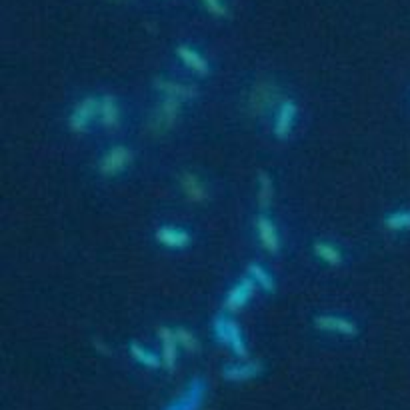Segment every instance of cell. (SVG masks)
I'll return each mask as SVG.
<instances>
[{
	"label": "cell",
	"mask_w": 410,
	"mask_h": 410,
	"mask_svg": "<svg viewBox=\"0 0 410 410\" xmlns=\"http://www.w3.org/2000/svg\"><path fill=\"white\" fill-rule=\"evenodd\" d=\"M212 336L218 344L226 346L239 360H248L250 351H248L243 328L228 313L223 310L221 315L212 318Z\"/></svg>",
	"instance_id": "6da1fadb"
},
{
	"label": "cell",
	"mask_w": 410,
	"mask_h": 410,
	"mask_svg": "<svg viewBox=\"0 0 410 410\" xmlns=\"http://www.w3.org/2000/svg\"><path fill=\"white\" fill-rule=\"evenodd\" d=\"M208 396V382L205 376H192L178 392V396L170 398L160 410H203Z\"/></svg>",
	"instance_id": "7a4b0ae2"
},
{
	"label": "cell",
	"mask_w": 410,
	"mask_h": 410,
	"mask_svg": "<svg viewBox=\"0 0 410 410\" xmlns=\"http://www.w3.org/2000/svg\"><path fill=\"white\" fill-rule=\"evenodd\" d=\"M98 109H100V96H84L82 100H78L68 116L71 131L78 134L88 131L91 124L98 118Z\"/></svg>",
	"instance_id": "3957f363"
},
{
	"label": "cell",
	"mask_w": 410,
	"mask_h": 410,
	"mask_svg": "<svg viewBox=\"0 0 410 410\" xmlns=\"http://www.w3.org/2000/svg\"><path fill=\"white\" fill-rule=\"evenodd\" d=\"M254 290H257L254 280L250 279L248 274H244L243 279H239L228 288V292L224 297V313L234 315V313L243 310L244 306L250 302V299L254 297Z\"/></svg>",
	"instance_id": "277c9868"
},
{
	"label": "cell",
	"mask_w": 410,
	"mask_h": 410,
	"mask_svg": "<svg viewBox=\"0 0 410 410\" xmlns=\"http://www.w3.org/2000/svg\"><path fill=\"white\" fill-rule=\"evenodd\" d=\"M183 112V102L176 98H168L162 96V100L156 104V109L150 116V129L154 132H165L168 129H172L178 120Z\"/></svg>",
	"instance_id": "5b68a950"
},
{
	"label": "cell",
	"mask_w": 410,
	"mask_h": 410,
	"mask_svg": "<svg viewBox=\"0 0 410 410\" xmlns=\"http://www.w3.org/2000/svg\"><path fill=\"white\" fill-rule=\"evenodd\" d=\"M299 118V106L295 100H282L277 106V114H274V127H272V134L277 140H286L290 138V134L295 131Z\"/></svg>",
	"instance_id": "8992f818"
},
{
	"label": "cell",
	"mask_w": 410,
	"mask_h": 410,
	"mask_svg": "<svg viewBox=\"0 0 410 410\" xmlns=\"http://www.w3.org/2000/svg\"><path fill=\"white\" fill-rule=\"evenodd\" d=\"M131 162V149H129V147H122V145H116V147H112V149H109L102 154V158H100V162H98V170H100V174H104V176H116V174L124 172Z\"/></svg>",
	"instance_id": "52a82bcc"
},
{
	"label": "cell",
	"mask_w": 410,
	"mask_h": 410,
	"mask_svg": "<svg viewBox=\"0 0 410 410\" xmlns=\"http://www.w3.org/2000/svg\"><path fill=\"white\" fill-rule=\"evenodd\" d=\"M223 378L226 382H246V380H252L257 376L262 374V362L261 360H239V362H232V364H226L223 366Z\"/></svg>",
	"instance_id": "ba28073f"
},
{
	"label": "cell",
	"mask_w": 410,
	"mask_h": 410,
	"mask_svg": "<svg viewBox=\"0 0 410 410\" xmlns=\"http://www.w3.org/2000/svg\"><path fill=\"white\" fill-rule=\"evenodd\" d=\"M156 336L160 340V358H162V369L172 373L178 362V340L174 336V328L170 326H160L156 330Z\"/></svg>",
	"instance_id": "9c48e42d"
},
{
	"label": "cell",
	"mask_w": 410,
	"mask_h": 410,
	"mask_svg": "<svg viewBox=\"0 0 410 410\" xmlns=\"http://www.w3.org/2000/svg\"><path fill=\"white\" fill-rule=\"evenodd\" d=\"M313 322H315L318 330H324V333H336V335L342 336L358 335V324L355 320L340 317V315H318Z\"/></svg>",
	"instance_id": "30bf717a"
},
{
	"label": "cell",
	"mask_w": 410,
	"mask_h": 410,
	"mask_svg": "<svg viewBox=\"0 0 410 410\" xmlns=\"http://www.w3.org/2000/svg\"><path fill=\"white\" fill-rule=\"evenodd\" d=\"M257 234L261 239L262 248L270 254H279L280 252V234L279 228L274 221L266 214V212H261L257 216Z\"/></svg>",
	"instance_id": "8fae6325"
},
{
	"label": "cell",
	"mask_w": 410,
	"mask_h": 410,
	"mask_svg": "<svg viewBox=\"0 0 410 410\" xmlns=\"http://www.w3.org/2000/svg\"><path fill=\"white\" fill-rule=\"evenodd\" d=\"M154 239H156V243L162 244L165 248H170V250H185L188 244H190V232L185 230V228H178V226L162 224V226L156 228Z\"/></svg>",
	"instance_id": "7c38bea8"
},
{
	"label": "cell",
	"mask_w": 410,
	"mask_h": 410,
	"mask_svg": "<svg viewBox=\"0 0 410 410\" xmlns=\"http://www.w3.org/2000/svg\"><path fill=\"white\" fill-rule=\"evenodd\" d=\"M154 88L162 94V96L176 98V100H180V102L198 98V88H196V86L183 84V82H176V80H170V78H156V80H154Z\"/></svg>",
	"instance_id": "4fadbf2b"
},
{
	"label": "cell",
	"mask_w": 410,
	"mask_h": 410,
	"mask_svg": "<svg viewBox=\"0 0 410 410\" xmlns=\"http://www.w3.org/2000/svg\"><path fill=\"white\" fill-rule=\"evenodd\" d=\"M277 102V88L268 82H259L252 93L248 96V104H250V111L254 114H264L268 112Z\"/></svg>",
	"instance_id": "5bb4252c"
},
{
	"label": "cell",
	"mask_w": 410,
	"mask_h": 410,
	"mask_svg": "<svg viewBox=\"0 0 410 410\" xmlns=\"http://www.w3.org/2000/svg\"><path fill=\"white\" fill-rule=\"evenodd\" d=\"M176 56L183 60V64L190 68L194 75L198 76H208L210 75V66H208V62H206V58L198 50H194L192 46H188V44H180V46H176Z\"/></svg>",
	"instance_id": "9a60e30c"
},
{
	"label": "cell",
	"mask_w": 410,
	"mask_h": 410,
	"mask_svg": "<svg viewBox=\"0 0 410 410\" xmlns=\"http://www.w3.org/2000/svg\"><path fill=\"white\" fill-rule=\"evenodd\" d=\"M98 120L106 129H118V124H120V106H118V100L112 94H102L100 96Z\"/></svg>",
	"instance_id": "2e32d148"
},
{
	"label": "cell",
	"mask_w": 410,
	"mask_h": 410,
	"mask_svg": "<svg viewBox=\"0 0 410 410\" xmlns=\"http://www.w3.org/2000/svg\"><path fill=\"white\" fill-rule=\"evenodd\" d=\"M129 355H131V358L136 364H140V366H145V369H150V371H156V369L162 366V358H160V355L152 353L150 348L142 346V344L136 342V340H132L131 344H129Z\"/></svg>",
	"instance_id": "e0dca14e"
},
{
	"label": "cell",
	"mask_w": 410,
	"mask_h": 410,
	"mask_svg": "<svg viewBox=\"0 0 410 410\" xmlns=\"http://www.w3.org/2000/svg\"><path fill=\"white\" fill-rule=\"evenodd\" d=\"M246 274L254 280L257 288H261L264 292H274L277 290V280H274V277L270 274L268 268H264L259 262H250L246 266Z\"/></svg>",
	"instance_id": "ac0fdd59"
},
{
	"label": "cell",
	"mask_w": 410,
	"mask_h": 410,
	"mask_svg": "<svg viewBox=\"0 0 410 410\" xmlns=\"http://www.w3.org/2000/svg\"><path fill=\"white\" fill-rule=\"evenodd\" d=\"M313 250H315V257L318 261H322L328 266H340L342 261H344L342 250L336 244L328 243V241H317L313 244Z\"/></svg>",
	"instance_id": "d6986e66"
},
{
	"label": "cell",
	"mask_w": 410,
	"mask_h": 410,
	"mask_svg": "<svg viewBox=\"0 0 410 410\" xmlns=\"http://www.w3.org/2000/svg\"><path fill=\"white\" fill-rule=\"evenodd\" d=\"M259 190H257V201H259V205H261L262 212H266L270 205H272V198H274V183H272V178H270V174L268 172H264L261 170L259 172Z\"/></svg>",
	"instance_id": "ffe728a7"
},
{
	"label": "cell",
	"mask_w": 410,
	"mask_h": 410,
	"mask_svg": "<svg viewBox=\"0 0 410 410\" xmlns=\"http://www.w3.org/2000/svg\"><path fill=\"white\" fill-rule=\"evenodd\" d=\"M180 185H183V190H185L188 201H192V203H203L206 198V188L198 176L187 172V174H183Z\"/></svg>",
	"instance_id": "44dd1931"
},
{
	"label": "cell",
	"mask_w": 410,
	"mask_h": 410,
	"mask_svg": "<svg viewBox=\"0 0 410 410\" xmlns=\"http://www.w3.org/2000/svg\"><path fill=\"white\" fill-rule=\"evenodd\" d=\"M384 226L391 232H400V230H410V208H400L391 212L384 218Z\"/></svg>",
	"instance_id": "7402d4cb"
},
{
	"label": "cell",
	"mask_w": 410,
	"mask_h": 410,
	"mask_svg": "<svg viewBox=\"0 0 410 410\" xmlns=\"http://www.w3.org/2000/svg\"><path fill=\"white\" fill-rule=\"evenodd\" d=\"M174 336H176L180 348H185L188 353H198L201 351V342H198L196 335H192L185 326H176L174 328Z\"/></svg>",
	"instance_id": "603a6c76"
},
{
	"label": "cell",
	"mask_w": 410,
	"mask_h": 410,
	"mask_svg": "<svg viewBox=\"0 0 410 410\" xmlns=\"http://www.w3.org/2000/svg\"><path fill=\"white\" fill-rule=\"evenodd\" d=\"M203 4H205V8L210 12V15H214V17H226L228 15V8H226V4H224L223 0H203Z\"/></svg>",
	"instance_id": "cb8c5ba5"
}]
</instances>
